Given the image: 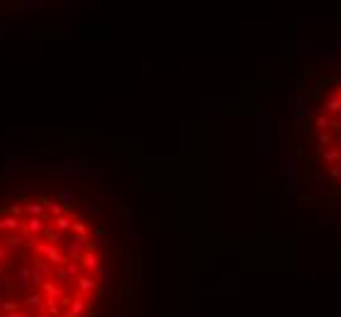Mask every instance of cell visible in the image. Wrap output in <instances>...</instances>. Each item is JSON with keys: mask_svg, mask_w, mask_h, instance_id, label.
Returning a JSON list of instances; mask_svg holds the SVG:
<instances>
[{"mask_svg": "<svg viewBox=\"0 0 341 317\" xmlns=\"http://www.w3.org/2000/svg\"><path fill=\"white\" fill-rule=\"evenodd\" d=\"M61 317H68V315H61Z\"/></svg>", "mask_w": 341, "mask_h": 317, "instance_id": "cell-15", "label": "cell"}, {"mask_svg": "<svg viewBox=\"0 0 341 317\" xmlns=\"http://www.w3.org/2000/svg\"><path fill=\"white\" fill-rule=\"evenodd\" d=\"M37 317H49V315H37Z\"/></svg>", "mask_w": 341, "mask_h": 317, "instance_id": "cell-14", "label": "cell"}, {"mask_svg": "<svg viewBox=\"0 0 341 317\" xmlns=\"http://www.w3.org/2000/svg\"><path fill=\"white\" fill-rule=\"evenodd\" d=\"M32 271H29V286H32V291H39L42 286H44V271H42V266L34 261V266H29Z\"/></svg>", "mask_w": 341, "mask_h": 317, "instance_id": "cell-5", "label": "cell"}, {"mask_svg": "<svg viewBox=\"0 0 341 317\" xmlns=\"http://www.w3.org/2000/svg\"><path fill=\"white\" fill-rule=\"evenodd\" d=\"M5 286H7V276H5V271L0 269V293L5 291Z\"/></svg>", "mask_w": 341, "mask_h": 317, "instance_id": "cell-11", "label": "cell"}, {"mask_svg": "<svg viewBox=\"0 0 341 317\" xmlns=\"http://www.w3.org/2000/svg\"><path fill=\"white\" fill-rule=\"evenodd\" d=\"M17 171H22L20 164H10V166H7V173H17Z\"/></svg>", "mask_w": 341, "mask_h": 317, "instance_id": "cell-12", "label": "cell"}, {"mask_svg": "<svg viewBox=\"0 0 341 317\" xmlns=\"http://www.w3.org/2000/svg\"><path fill=\"white\" fill-rule=\"evenodd\" d=\"M46 210L51 212V217H59V215H64L66 210H64V205L59 203V200H46Z\"/></svg>", "mask_w": 341, "mask_h": 317, "instance_id": "cell-9", "label": "cell"}, {"mask_svg": "<svg viewBox=\"0 0 341 317\" xmlns=\"http://www.w3.org/2000/svg\"><path fill=\"white\" fill-rule=\"evenodd\" d=\"M29 266H17L15 269V291L17 293H24L27 286H29Z\"/></svg>", "mask_w": 341, "mask_h": 317, "instance_id": "cell-3", "label": "cell"}, {"mask_svg": "<svg viewBox=\"0 0 341 317\" xmlns=\"http://www.w3.org/2000/svg\"><path fill=\"white\" fill-rule=\"evenodd\" d=\"M39 254H46V259H49V264H54V269L56 266H66L68 264V259L64 256V252L56 247V244H49V242H39L37 247H34Z\"/></svg>", "mask_w": 341, "mask_h": 317, "instance_id": "cell-2", "label": "cell"}, {"mask_svg": "<svg viewBox=\"0 0 341 317\" xmlns=\"http://www.w3.org/2000/svg\"><path fill=\"white\" fill-rule=\"evenodd\" d=\"M0 310L7 315V313H17V303H12V300H0Z\"/></svg>", "mask_w": 341, "mask_h": 317, "instance_id": "cell-10", "label": "cell"}, {"mask_svg": "<svg viewBox=\"0 0 341 317\" xmlns=\"http://www.w3.org/2000/svg\"><path fill=\"white\" fill-rule=\"evenodd\" d=\"M0 239H2L10 249H17V247H22V244H24V242H22V234H2Z\"/></svg>", "mask_w": 341, "mask_h": 317, "instance_id": "cell-8", "label": "cell"}, {"mask_svg": "<svg viewBox=\"0 0 341 317\" xmlns=\"http://www.w3.org/2000/svg\"><path fill=\"white\" fill-rule=\"evenodd\" d=\"M24 212H29L32 217H44V210H46V198H39V200H29L24 203L22 208Z\"/></svg>", "mask_w": 341, "mask_h": 317, "instance_id": "cell-4", "label": "cell"}, {"mask_svg": "<svg viewBox=\"0 0 341 317\" xmlns=\"http://www.w3.org/2000/svg\"><path fill=\"white\" fill-rule=\"evenodd\" d=\"M44 303H46V300L42 298V293H39V291H32V293L27 296V303H24V305H27V308H42Z\"/></svg>", "mask_w": 341, "mask_h": 317, "instance_id": "cell-7", "label": "cell"}, {"mask_svg": "<svg viewBox=\"0 0 341 317\" xmlns=\"http://www.w3.org/2000/svg\"><path fill=\"white\" fill-rule=\"evenodd\" d=\"M300 161L310 183L341 205V56L320 71L300 100Z\"/></svg>", "mask_w": 341, "mask_h": 317, "instance_id": "cell-1", "label": "cell"}, {"mask_svg": "<svg viewBox=\"0 0 341 317\" xmlns=\"http://www.w3.org/2000/svg\"><path fill=\"white\" fill-rule=\"evenodd\" d=\"M5 256H7V252H5V249H2V247H0V261H2V259H5Z\"/></svg>", "mask_w": 341, "mask_h": 317, "instance_id": "cell-13", "label": "cell"}, {"mask_svg": "<svg viewBox=\"0 0 341 317\" xmlns=\"http://www.w3.org/2000/svg\"><path fill=\"white\" fill-rule=\"evenodd\" d=\"M24 227H27V232H29V234H37V237H39V234H42L49 225H44V217H29V220L24 222Z\"/></svg>", "mask_w": 341, "mask_h": 317, "instance_id": "cell-6", "label": "cell"}]
</instances>
